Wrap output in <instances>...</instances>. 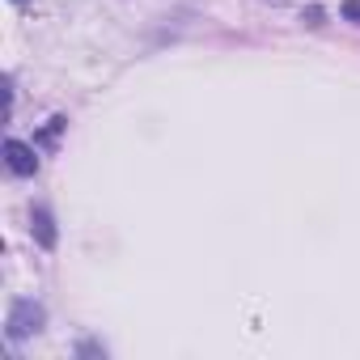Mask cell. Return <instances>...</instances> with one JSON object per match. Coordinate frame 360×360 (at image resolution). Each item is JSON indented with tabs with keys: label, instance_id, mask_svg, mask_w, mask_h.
<instances>
[{
	"label": "cell",
	"instance_id": "1",
	"mask_svg": "<svg viewBox=\"0 0 360 360\" xmlns=\"http://www.w3.org/2000/svg\"><path fill=\"white\" fill-rule=\"evenodd\" d=\"M43 322H47V309H43L34 297H18V301L9 305V318H5V335H9L13 343H22V339L39 335Z\"/></svg>",
	"mask_w": 360,
	"mask_h": 360
},
{
	"label": "cell",
	"instance_id": "2",
	"mask_svg": "<svg viewBox=\"0 0 360 360\" xmlns=\"http://www.w3.org/2000/svg\"><path fill=\"white\" fill-rule=\"evenodd\" d=\"M5 161H9V169H13L18 178H30V174L39 169L34 144H26V140H5Z\"/></svg>",
	"mask_w": 360,
	"mask_h": 360
},
{
	"label": "cell",
	"instance_id": "3",
	"mask_svg": "<svg viewBox=\"0 0 360 360\" xmlns=\"http://www.w3.org/2000/svg\"><path fill=\"white\" fill-rule=\"evenodd\" d=\"M30 233L39 238V246H43V250H51V246H56V221H51V212H47V208H34V212H30Z\"/></svg>",
	"mask_w": 360,
	"mask_h": 360
},
{
	"label": "cell",
	"instance_id": "4",
	"mask_svg": "<svg viewBox=\"0 0 360 360\" xmlns=\"http://www.w3.org/2000/svg\"><path fill=\"white\" fill-rule=\"evenodd\" d=\"M343 22H352V26H360V0H343Z\"/></svg>",
	"mask_w": 360,
	"mask_h": 360
},
{
	"label": "cell",
	"instance_id": "5",
	"mask_svg": "<svg viewBox=\"0 0 360 360\" xmlns=\"http://www.w3.org/2000/svg\"><path fill=\"white\" fill-rule=\"evenodd\" d=\"M13 5H26V0H13Z\"/></svg>",
	"mask_w": 360,
	"mask_h": 360
}]
</instances>
